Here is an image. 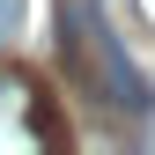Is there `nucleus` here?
Here are the masks:
<instances>
[{
    "label": "nucleus",
    "instance_id": "nucleus-1",
    "mask_svg": "<svg viewBox=\"0 0 155 155\" xmlns=\"http://www.w3.org/2000/svg\"><path fill=\"white\" fill-rule=\"evenodd\" d=\"M59 59H67V81L81 96H96L111 111H148V89H140V74H133L126 45L111 37L96 0H67L59 8Z\"/></svg>",
    "mask_w": 155,
    "mask_h": 155
},
{
    "label": "nucleus",
    "instance_id": "nucleus-2",
    "mask_svg": "<svg viewBox=\"0 0 155 155\" xmlns=\"http://www.w3.org/2000/svg\"><path fill=\"white\" fill-rule=\"evenodd\" d=\"M15 22H22V0H0V37H15Z\"/></svg>",
    "mask_w": 155,
    "mask_h": 155
}]
</instances>
